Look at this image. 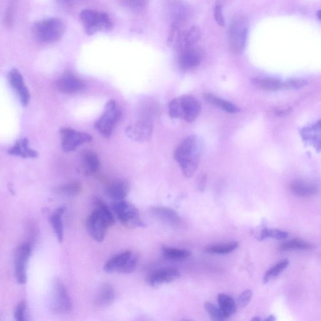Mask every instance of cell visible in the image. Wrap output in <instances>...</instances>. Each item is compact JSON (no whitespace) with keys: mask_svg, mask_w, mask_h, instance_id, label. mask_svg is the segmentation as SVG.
<instances>
[{"mask_svg":"<svg viewBox=\"0 0 321 321\" xmlns=\"http://www.w3.org/2000/svg\"><path fill=\"white\" fill-rule=\"evenodd\" d=\"M205 308L213 320H224L228 319L219 307H216L209 302L205 303Z\"/></svg>","mask_w":321,"mask_h":321,"instance_id":"36","label":"cell"},{"mask_svg":"<svg viewBox=\"0 0 321 321\" xmlns=\"http://www.w3.org/2000/svg\"><path fill=\"white\" fill-rule=\"evenodd\" d=\"M152 212L159 218L172 226H178L180 224L181 219L179 215L174 210L170 208L155 207L153 208Z\"/></svg>","mask_w":321,"mask_h":321,"instance_id":"24","label":"cell"},{"mask_svg":"<svg viewBox=\"0 0 321 321\" xmlns=\"http://www.w3.org/2000/svg\"><path fill=\"white\" fill-rule=\"evenodd\" d=\"M56 86L60 92L70 94L81 91L85 88L83 81L70 73H66L57 81Z\"/></svg>","mask_w":321,"mask_h":321,"instance_id":"17","label":"cell"},{"mask_svg":"<svg viewBox=\"0 0 321 321\" xmlns=\"http://www.w3.org/2000/svg\"><path fill=\"white\" fill-rule=\"evenodd\" d=\"M253 292L251 290H246L238 296L236 304H237V309H242L250 303L252 300Z\"/></svg>","mask_w":321,"mask_h":321,"instance_id":"37","label":"cell"},{"mask_svg":"<svg viewBox=\"0 0 321 321\" xmlns=\"http://www.w3.org/2000/svg\"><path fill=\"white\" fill-rule=\"evenodd\" d=\"M82 166L85 175L92 176L98 171L101 162L97 154L86 151L82 154Z\"/></svg>","mask_w":321,"mask_h":321,"instance_id":"22","label":"cell"},{"mask_svg":"<svg viewBox=\"0 0 321 321\" xmlns=\"http://www.w3.org/2000/svg\"><path fill=\"white\" fill-rule=\"evenodd\" d=\"M8 153L11 155L20 156L23 158H35L38 156L36 151L30 147L29 139L26 138L19 139L14 146L10 148Z\"/></svg>","mask_w":321,"mask_h":321,"instance_id":"20","label":"cell"},{"mask_svg":"<svg viewBox=\"0 0 321 321\" xmlns=\"http://www.w3.org/2000/svg\"><path fill=\"white\" fill-rule=\"evenodd\" d=\"M32 245L30 242L21 243L16 249L14 257L15 276L18 283L23 285L27 281V265L31 256Z\"/></svg>","mask_w":321,"mask_h":321,"instance_id":"10","label":"cell"},{"mask_svg":"<svg viewBox=\"0 0 321 321\" xmlns=\"http://www.w3.org/2000/svg\"><path fill=\"white\" fill-rule=\"evenodd\" d=\"M317 16L318 18H319L321 20V10L319 11V12H317Z\"/></svg>","mask_w":321,"mask_h":321,"instance_id":"44","label":"cell"},{"mask_svg":"<svg viewBox=\"0 0 321 321\" xmlns=\"http://www.w3.org/2000/svg\"><path fill=\"white\" fill-rule=\"evenodd\" d=\"M306 82L300 79H293V80L288 81L284 82V89H299L305 86Z\"/></svg>","mask_w":321,"mask_h":321,"instance_id":"41","label":"cell"},{"mask_svg":"<svg viewBox=\"0 0 321 321\" xmlns=\"http://www.w3.org/2000/svg\"><path fill=\"white\" fill-rule=\"evenodd\" d=\"M202 57V52L194 46L182 49L178 60L180 67L185 70L192 69L200 64Z\"/></svg>","mask_w":321,"mask_h":321,"instance_id":"18","label":"cell"},{"mask_svg":"<svg viewBox=\"0 0 321 321\" xmlns=\"http://www.w3.org/2000/svg\"><path fill=\"white\" fill-rule=\"evenodd\" d=\"M112 210L120 223L129 229L146 226L142 221L139 210L124 200L115 202L112 205Z\"/></svg>","mask_w":321,"mask_h":321,"instance_id":"6","label":"cell"},{"mask_svg":"<svg viewBox=\"0 0 321 321\" xmlns=\"http://www.w3.org/2000/svg\"><path fill=\"white\" fill-rule=\"evenodd\" d=\"M169 114L172 118H182L191 122L199 116L202 107L199 101L191 95H183L172 100L169 104Z\"/></svg>","mask_w":321,"mask_h":321,"instance_id":"2","label":"cell"},{"mask_svg":"<svg viewBox=\"0 0 321 321\" xmlns=\"http://www.w3.org/2000/svg\"><path fill=\"white\" fill-rule=\"evenodd\" d=\"M179 270L176 268H165L154 270L147 276V284L153 287L169 283L180 278Z\"/></svg>","mask_w":321,"mask_h":321,"instance_id":"15","label":"cell"},{"mask_svg":"<svg viewBox=\"0 0 321 321\" xmlns=\"http://www.w3.org/2000/svg\"><path fill=\"white\" fill-rule=\"evenodd\" d=\"M204 97L207 103L218 107V108L223 109L227 112H230V113H236V112L240 111L239 108L234 105V104L222 100V98L215 95L208 94H208L204 95Z\"/></svg>","mask_w":321,"mask_h":321,"instance_id":"25","label":"cell"},{"mask_svg":"<svg viewBox=\"0 0 321 321\" xmlns=\"http://www.w3.org/2000/svg\"><path fill=\"white\" fill-rule=\"evenodd\" d=\"M130 191V185L125 180H116L110 182L106 186L107 195L115 202L125 200Z\"/></svg>","mask_w":321,"mask_h":321,"instance_id":"19","label":"cell"},{"mask_svg":"<svg viewBox=\"0 0 321 321\" xmlns=\"http://www.w3.org/2000/svg\"><path fill=\"white\" fill-rule=\"evenodd\" d=\"M72 301L67 288L60 280L56 279L52 285L50 309L56 314H65L71 311Z\"/></svg>","mask_w":321,"mask_h":321,"instance_id":"7","label":"cell"},{"mask_svg":"<svg viewBox=\"0 0 321 321\" xmlns=\"http://www.w3.org/2000/svg\"><path fill=\"white\" fill-rule=\"evenodd\" d=\"M203 142L199 136H188L178 147L175 159L180 164L186 177L191 178L195 174L203 154Z\"/></svg>","mask_w":321,"mask_h":321,"instance_id":"1","label":"cell"},{"mask_svg":"<svg viewBox=\"0 0 321 321\" xmlns=\"http://www.w3.org/2000/svg\"><path fill=\"white\" fill-rule=\"evenodd\" d=\"M248 34V23L243 16L237 17L232 21L229 32L230 51L234 54H240L245 48Z\"/></svg>","mask_w":321,"mask_h":321,"instance_id":"8","label":"cell"},{"mask_svg":"<svg viewBox=\"0 0 321 321\" xmlns=\"http://www.w3.org/2000/svg\"><path fill=\"white\" fill-rule=\"evenodd\" d=\"M253 320H254L259 321V320H260L261 319H260V318H259V317H255V318H254Z\"/></svg>","mask_w":321,"mask_h":321,"instance_id":"45","label":"cell"},{"mask_svg":"<svg viewBox=\"0 0 321 321\" xmlns=\"http://www.w3.org/2000/svg\"><path fill=\"white\" fill-rule=\"evenodd\" d=\"M202 34L199 27L193 26L184 34L181 50L183 48L193 47L201 39Z\"/></svg>","mask_w":321,"mask_h":321,"instance_id":"28","label":"cell"},{"mask_svg":"<svg viewBox=\"0 0 321 321\" xmlns=\"http://www.w3.org/2000/svg\"><path fill=\"white\" fill-rule=\"evenodd\" d=\"M290 190L295 195L303 197L314 196L319 190V186L314 181L298 179L290 183Z\"/></svg>","mask_w":321,"mask_h":321,"instance_id":"16","label":"cell"},{"mask_svg":"<svg viewBox=\"0 0 321 321\" xmlns=\"http://www.w3.org/2000/svg\"><path fill=\"white\" fill-rule=\"evenodd\" d=\"M206 180H207V177H206L205 175L203 174L200 176L197 183V186L199 190L203 191L204 190L206 184Z\"/></svg>","mask_w":321,"mask_h":321,"instance_id":"42","label":"cell"},{"mask_svg":"<svg viewBox=\"0 0 321 321\" xmlns=\"http://www.w3.org/2000/svg\"><path fill=\"white\" fill-rule=\"evenodd\" d=\"M63 151L65 153L73 152L81 145L92 142V137L84 132L64 128L60 131Z\"/></svg>","mask_w":321,"mask_h":321,"instance_id":"11","label":"cell"},{"mask_svg":"<svg viewBox=\"0 0 321 321\" xmlns=\"http://www.w3.org/2000/svg\"><path fill=\"white\" fill-rule=\"evenodd\" d=\"M27 304L24 301L20 302L16 306L14 311V318L17 321H26L27 319Z\"/></svg>","mask_w":321,"mask_h":321,"instance_id":"38","label":"cell"},{"mask_svg":"<svg viewBox=\"0 0 321 321\" xmlns=\"http://www.w3.org/2000/svg\"><path fill=\"white\" fill-rule=\"evenodd\" d=\"M276 317H274V315H269V316H268L267 318H266V319H265V320H267V321H274L275 320Z\"/></svg>","mask_w":321,"mask_h":321,"instance_id":"43","label":"cell"},{"mask_svg":"<svg viewBox=\"0 0 321 321\" xmlns=\"http://www.w3.org/2000/svg\"><path fill=\"white\" fill-rule=\"evenodd\" d=\"M8 79L11 87L17 95L22 106L24 107L28 106L30 100V94L21 73L16 68H12L8 73Z\"/></svg>","mask_w":321,"mask_h":321,"instance_id":"14","label":"cell"},{"mask_svg":"<svg viewBox=\"0 0 321 321\" xmlns=\"http://www.w3.org/2000/svg\"><path fill=\"white\" fill-rule=\"evenodd\" d=\"M314 248V245L308 241L294 238L282 244L281 250L282 251H309Z\"/></svg>","mask_w":321,"mask_h":321,"instance_id":"30","label":"cell"},{"mask_svg":"<svg viewBox=\"0 0 321 321\" xmlns=\"http://www.w3.org/2000/svg\"><path fill=\"white\" fill-rule=\"evenodd\" d=\"M65 30V24L60 19L51 18L37 22L33 27L32 32L40 42L52 43L61 39Z\"/></svg>","mask_w":321,"mask_h":321,"instance_id":"3","label":"cell"},{"mask_svg":"<svg viewBox=\"0 0 321 321\" xmlns=\"http://www.w3.org/2000/svg\"><path fill=\"white\" fill-rule=\"evenodd\" d=\"M116 298V293L113 287L108 283L103 284L98 290L95 298L96 306L107 307L111 306Z\"/></svg>","mask_w":321,"mask_h":321,"instance_id":"21","label":"cell"},{"mask_svg":"<svg viewBox=\"0 0 321 321\" xmlns=\"http://www.w3.org/2000/svg\"><path fill=\"white\" fill-rule=\"evenodd\" d=\"M138 262L136 255L126 251L110 259L104 265V270L109 274H130L136 269Z\"/></svg>","mask_w":321,"mask_h":321,"instance_id":"9","label":"cell"},{"mask_svg":"<svg viewBox=\"0 0 321 321\" xmlns=\"http://www.w3.org/2000/svg\"><path fill=\"white\" fill-rule=\"evenodd\" d=\"M93 205H94V209L100 212L108 221L111 227L113 226L115 223L114 216L108 206L103 200L98 199H95Z\"/></svg>","mask_w":321,"mask_h":321,"instance_id":"33","label":"cell"},{"mask_svg":"<svg viewBox=\"0 0 321 321\" xmlns=\"http://www.w3.org/2000/svg\"><path fill=\"white\" fill-rule=\"evenodd\" d=\"M81 191V184L76 182L65 184V185L60 186L57 190V193L67 196L78 195Z\"/></svg>","mask_w":321,"mask_h":321,"instance_id":"34","label":"cell"},{"mask_svg":"<svg viewBox=\"0 0 321 321\" xmlns=\"http://www.w3.org/2000/svg\"><path fill=\"white\" fill-rule=\"evenodd\" d=\"M65 211V207H60L52 214L49 218L52 227L53 228L55 234L57 236L59 242L64 240V228L63 223V216Z\"/></svg>","mask_w":321,"mask_h":321,"instance_id":"23","label":"cell"},{"mask_svg":"<svg viewBox=\"0 0 321 321\" xmlns=\"http://www.w3.org/2000/svg\"><path fill=\"white\" fill-rule=\"evenodd\" d=\"M79 18L88 35H93L100 31H108L113 26L108 15L93 10H82L79 14Z\"/></svg>","mask_w":321,"mask_h":321,"instance_id":"5","label":"cell"},{"mask_svg":"<svg viewBox=\"0 0 321 321\" xmlns=\"http://www.w3.org/2000/svg\"><path fill=\"white\" fill-rule=\"evenodd\" d=\"M122 111L116 101L110 100L101 116L95 121L94 127L107 139L111 138L114 128L122 117Z\"/></svg>","mask_w":321,"mask_h":321,"instance_id":"4","label":"cell"},{"mask_svg":"<svg viewBox=\"0 0 321 321\" xmlns=\"http://www.w3.org/2000/svg\"><path fill=\"white\" fill-rule=\"evenodd\" d=\"M164 257L172 261H182L187 259L191 256L190 252L188 250L163 246Z\"/></svg>","mask_w":321,"mask_h":321,"instance_id":"29","label":"cell"},{"mask_svg":"<svg viewBox=\"0 0 321 321\" xmlns=\"http://www.w3.org/2000/svg\"><path fill=\"white\" fill-rule=\"evenodd\" d=\"M253 84L266 91H277L284 88V82L276 78L255 79Z\"/></svg>","mask_w":321,"mask_h":321,"instance_id":"26","label":"cell"},{"mask_svg":"<svg viewBox=\"0 0 321 321\" xmlns=\"http://www.w3.org/2000/svg\"><path fill=\"white\" fill-rule=\"evenodd\" d=\"M289 236L287 232L282 230L274 229H263L260 235V240L267 239L268 238H275L277 240H284Z\"/></svg>","mask_w":321,"mask_h":321,"instance_id":"35","label":"cell"},{"mask_svg":"<svg viewBox=\"0 0 321 321\" xmlns=\"http://www.w3.org/2000/svg\"><path fill=\"white\" fill-rule=\"evenodd\" d=\"M289 264V260L288 259L282 260L270 269H268L263 277V282L267 283L270 280L277 278Z\"/></svg>","mask_w":321,"mask_h":321,"instance_id":"32","label":"cell"},{"mask_svg":"<svg viewBox=\"0 0 321 321\" xmlns=\"http://www.w3.org/2000/svg\"><path fill=\"white\" fill-rule=\"evenodd\" d=\"M126 7L133 10H141L146 6V0H120Z\"/></svg>","mask_w":321,"mask_h":321,"instance_id":"39","label":"cell"},{"mask_svg":"<svg viewBox=\"0 0 321 321\" xmlns=\"http://www.w3.org/2000/svg\"><path fill=\"white\" fill-rule=\"evenodd\" d=\"M153 126L150 119H144L138 120L128 126L126 130L128 138L136 142L148 141L152 136Z\"/></svg>","mask_w":321,"mask_h":321,"instance_id":"13","label":"cell"},{"mask_svg":"<svg viewBox=\"0 0 321 321\" xmlns=\"http://www.w3.org/2000/svg\"><path fill=\"white\" fill-rule=\"evenodd\" d=\"M111 227L108 221L94 209L87 219V231L90 237L97 242H102L105 238L107 230Z\"/></svg>","mask_w":321,"mask_h":321,"instance_id":"12","label":"cell"},{"mask_svg":"<svg viewBox=\"0 0 321 321\" xmlns=\"http://www.w3.org/2000/svg\"><path fill=\"white\" fill-rule=\"evenodd\" d=\"M238 243L235 241L224 243L214 244L208 246L206 252L211 254L224 255L231 253L238 248Z\"/></svg>","mask_w":321,"mask_h":321,"instance_id":"31","label":"cell"},{"mask_svg":"<svg viewBox=\"0 0 321 321\" xmlns=\"http://www.w3.org/2000/svg\"><path fill=\"white\" fill-rule=\"evenodd\" d=\"M218 303L219 308L228 318L237 311V304L234 299L225 293H220L218 295Z\"/></svg>","mask_w":321,"mask_h":321,"instance_id":"27","label":"cell"},{"mask_svg":"<svg viewBox=\"0 0 321 321\" xmlns=\"http://www.w3.org/2000/svg\"><path fill=\"white\" fill-rule=\"evenodd\" d=\"M214 16H215V21L218 26L224 27L226 24L225 18L223 14V5H222L220 1H217L216 3L215 9H214Z\"/></svg>","mask_w":321,"mask_h":321,"instance_id":"40","label":"cell"}]
</instances>
